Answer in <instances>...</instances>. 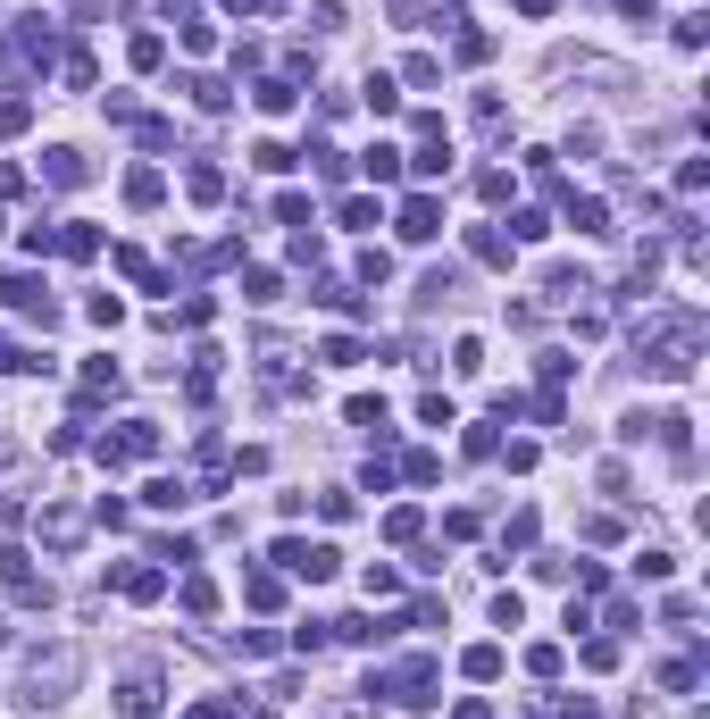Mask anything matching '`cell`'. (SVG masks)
I'll return each mask as SVG.
<instances>
[{"instance_id":"obj_37","label":"cell","mask_w":710,"mask_h":719,"mask_svg":"<svg viewBox=\"0 0 710 719\" xmlns=\"http://www.w3.org/2000/svg\"><path fill=\"white\" fill-rule=\"evenodd\" d=\"M702 184H710V159H685V168H677V193H685V201H694V193H702Z\"/></svg>"},{"instance_id":"obj_47","label":"cell","mask_w":710,"mask_h":719,"mask_svg":"<svg viewBox=\"0 0 710 719\" xmlns=\"http://www.w3.org/2000/svg\"><path fill=\"white\" fill-rule=\"evenodd\" d=\"M0 644H9V619H0Z\"/></svg>"},{"instance_id":"obj_33","label":"cell","mask_w":710,"mask_h":719,"mask_svg":"<svg viewBox=\"0 0 710 719\" xmlns=\"http://www.w3.org/2000/svg\"><path fill=\"white\" fill-rule=\"evenodd\" d=\"M310 168H318L326 184H343V151H335V143H310Z\"/></svg>"},{"instance_id":"obj_12","label":"cell","mask_w":710,"mask_h":719,"mask_svg":"<svg viewBox=\"0 0 710 719\" xmlns=\"http://www.w3.org/2000/svg\"><path fill=\"white\" fill-rule=\"evenodd\" d=\"M117 385H126V377H117L109 360H84V385H76V393H84V410H92V402H109Z\"/></svg>"},{"instance_id":"obj_22","label":"cell","mask_w":710,"mask_h":719,"mask_svg":"<svg viewBox=\"0 0 710 719\" xmlns=\"http://www.w3.org/2000/svg\"><path fill=\"white\" fill-rule=\"evenodd\" d=\"M176 602H184L193 619H209V611H218V586H209V577H184V594H176Z\"/></svg>"},{"instance_id":"obj_17","label":"cell","mask_w":710,"mask_h":719,"mask_svg":"<svg viewBox=\"0 0 710 719\" xmlns=\"http://www.w3.org/2000/svg\"><path fill=\"white\" fill-rule=\"evenodd\" d=\"M360 168H368L376 184H401V151H393V143H368V151H360Z\"/></svg>"},{"instance_id":"obj_2","label":"cell","mask_w":710,"mask_h":719,"mask_svg":"<svg viewBox=\"0 0 710 719\" xmlns=\"http://www.w3.org/2000/svg\"><path fill=\"white\" fill-rule=\"evenodd\" d=\"M76 669H84V661H76V644H51V653H34V661H26V694H34V703H59V694L76 686Z\"/></svg>"},{"instance_id":"obj_20","label":"cell","mask_w":710,"mask_h":719,"mask_svg":"<svg viewBox=\"0 0 710 719\" xmlns=\"http://www.w3.org/2000/svg\"><path fill=\"white\" fill-rule=\"evenodd\" d=\"M243 301H259V310L284 301V276H276V268H251V276H243Z\"/></svg>"},{"instance_id":"obj_1","label":"cell","mask_w":710,"mask_h":719,"mask_svg":"<svg viewBox=\"0 0 710 719\" xmlns=\"http://www.w3.org/2000/svg\"><path fill=\"white\" fill-rule=\"evenodd\" d=\"M635 360H644L652 377H694V360H702V318H694V310H660V318H644Z\"/></svg>"},{"instance_id":"obj_8","label":"cell","mask_w":710,"mask_h":719,"mask_svg":"<svg viewBox=\"0 0 710 719\" xmlns=\"http://www.w3.org/2000/svg\"><path fill=\"white\" fill-rule=\"evenodd\" d=\"M42 544H51V552H76V544H84V510H42Z\"/></svg>"},{"instance_id":"obj_25","label":"cell","mask_w":710,"mask_h":719,"mask_svg":"<svg viewBox=\"0 0 710 719\" xmlns=\"http://www.w3.org/2000/svg\"><path fill=\"white\" fill-rule=\"evenodd\" d=\"M418 527H426V519H418L410 502H401V510H385V536H393V544H418Z\"/></svg>"},{"instance_id":"obj_38","label":"cell","mask_w":710,"mask_h":719,"mask_svg":"<svg viewBox=\"0 0 710 719\" xmlns=\"http://www.w3.org/2000/svg\"><path fill=\"white\" fill-rule=\"evenodd\" d=\"M527 669L535 678H560V644H527Z\"/></svg>"},{"instance_id":"obj_18","label":"cell","mask_w":710,"mask_h":719,"mask_svg":"<svg viewBox=\"0 0 710 719\" xmlns=\"http://www.w3.org/2000/svg\"><path fill=\"white\" fill-rule=\"evenodd\" d=\"M159 586H168V577H159V569H117V594H126V602H151Z\"/></svg>"},{"instance_id":"obj_24","label":"cell","mask_w":710,"mask_h":719,"mask_svg":"<svg viewBox=\"0 0 710 719\" xmlns=\"http://www.w3.org/2000/svg\"><path fill=\"white\" fill-rule=\"evenodd\" d=\"M184 193L209 210V201H226V176H218V168H193V176H184Z\"/></svg>"},{"instance_id":"obj_7","label":"cell","mask_w":710,"mask_h":719,"mask_svg":"<svg viewBox=\"0 0 710 719\" xmlns=\"http://www.w3.org/2000/svg\"><path fill=\"white\" fill-rule=\"evenodd\" d=\"M117 711H126V719H151V711H159V669H126V686H117Z\"/></svg>"},{"instance_id":"obj_41","label":"cell","mask_w":710,"mask_h":719,"mask_svg":"<svg viewBox=\"0 0 710 719\" xmlns=\"http://www.w3.org/2000/svg\"><path fill=\"white\" fill-rule=\"evenodd\" d=\"M335 218H343V226H376V201H368V193H351V201H343Z\"/></svg>"},{"instance_id":"obj_28","label":"cell","mask_w":710,"mask_h":719,"mask_svg":"<svg viewBox=\"0 0 710 719\" xmlns=\"http://www.w3.org/2000/svg\"><path fill=\"white\" fill-rule=\"evenodd\" d=\"M510 235H518V243H543V235H552V218H543V210H518Z\"/></svg>"},{"instance_id":"obj_44","label":"cell","mask_w":710,"mask_h":719,"mask_svg":"<svg viewBox=\"0 0 710 719\" xmlns=\"http://www.w3.org/2000/svg\"><path fill=\"white\" fill-rule=\"evenodd\" d=\"M619 17H644V26H652V0H619Z\"/></svg>"},{"instance_id":"obj_36","label":"cell","mask_w":710,"mask_h":719,"mask_svg":"<svg viewBox=\"0 0 710 719\" xmlns=\"http://www.w3.org/2000/svg\"><path fill=\"white\" fill-rule=\"evenodd\" d=\"M184 51L209 59V51H218V26H201V17H193V26H184Z\"/></svg>"},{"instance_id":"obj_16","label":"cell","mask_w":710,"mask_h":719,"mask_svg":"<svg viewBox=\"0 0 710 719\" xmlns=\"http://www.w3.org/2000/svg\"><path fill=\"white\" fill-rule=\"evenodd\" d=\"M142 502H151V510H184V502H193V485H184V477H151V485H142Z\"/></svg>"},{"instance_id":"obj_27","label":"cell","mask_w":710,"mask_h":719,"mask_svg":"<svg viewBox=\"0 0 710 719\" xmlns=\"http://www.w3.org/2000/svg\"><path fill=\"white\" fill-rule=\"evenodd\" d=\"M368 109H376V118H393V109H401V92H393V76H368Z\"/></svg>"},{"instance_id":"obj_13","label":"cell","mask_w":710,"mask_h":719,"mask_svg":"<svg viewBox=\"0 0 710 719\" xmlns=\"http://www.w3.org/2000/svg\"><path fill=\"white\" fill-rule=\"evenodd\" d=\"M460 669H468L477 686H493V678H502V644H468V653H460Z\"/></svg>"},{"instance_id":"obj_10","label":"cell","mask_w":710,"mask_h":719,"mask_svg":"<svg viewBox=\"0 0 710 719\" xmlns=\"http://www.w3.org/2000/svg\"><path fill=\"white\" fill-rule=\"evenodd\" d=\"M42 184H59V193H67V184H84V151H42Z\"/></svg>"},{"instance_id":"obj_26","label":"cell","mask_w":710,"mask_h":719,"mask_svg":"<svg viewBox=\"0 0 710 719\" xmlns=\"http://www.w3.org/2000/svg\"><path fill=\"white\" fill-rule=\"evenodd\" d=\"M84 318H92V327H117V318H126V301H117V293H92Z\"/></svg>"},{"instance_id":"obj_19","label":"cell","mask_w":710,"mask_h":719,"mask_svg":"<svg viewBox=\"0 0 710 719\" xmlns=\"http://www.w3.org/2000/svg\"><path fill=\"white\" fill-rule=\"evenodd\" d=\"M468 251H477L485 268H510V235H493V226H477V235H468Z\"/></svg>"},{"instance_id":"obj_43","label":"cell","mask_w":710,"mask_h":719,"mask_svg":"<svg viewBox=\"0 0 710 719\" xmlns=\"http://www.w3.org/2000/svg\"><path fill=\"white\" fill-rule=\"evenodd\" d=\"M452 719H493V703H477V694H468V703H460Z\"/></svg>"},{"instance_id":"obj_34","label":"cell","mask_w":710,"mask_h":719,"mask_svg":"<svg viewBox=\"0 0 710 719\" xmlns=\"http://www.w3.org/2000/svg\"><path fill=\"white\" fill-rule=\"evenodd\" d=\"M159 59H168V42H159V34H134V67H142V76H151Z\"/></svg>"},{"instance_id":"obj_14","label":"cell","mask_w":710,"mask_h":719,"mask_svg":"<svg viewBox=\"0 0 710 719\" xmlns=\"http://www.w3.org/2000/svg\"><path fill=\"white\" fill-rule=\"evenodd\" d=\"M109 260H117V268H126V276H134V285H142V293H159V285H168V276H159L151 260H142V251H134V243H117V251H109Z\"/></svg>"},{"instance_id":"obj_32","label":"cell","mask_w":710,"mask_h":719,"mask_svg":"<svg viewBox=\"0 0 710 719\" xmlns=\"http://www.w3.org/2000/svg\"><path fill=\"white\" fill-rule=\"evenodd\" d=\"M477 59H493V34H477V26H460V67H477Z\"/></svg>"},{"instance_id":"obj_30","label":"cell","mask_w":710,"mask_h":719,"mask_svg":"<svg viewBox=\"0 0 710 719\" xmlns=\"http://www.w3.org/2000/svg\"><path fill=\"white\" fill-rule=\"evenodd\" d=\"M234 653H243V661H268L276 636H268V628H243V636H234Z\"/></svg>"},{"instance_id":"obj_3","label":"cell","mask_w":710,"mask_h":719,"mask_svg":"<svg viewBox=\"0 0 710 719\" xmlns=\"http://www.w3.org/2000/svg\"><path fill=\"white\" fill-rule=\"evenodd\" d=\"M0 310H17V318H42V327H51V318H59V301H51V285H34V276L0 268Z\"/></svg>"},{"instance_id":"obj_40","label":"cell","mask_w":710,"mask_h":719,"mask_svg":"<svg viewBox=\"0 0 710 719\" xmlns=\"http://www.w3.org/2000/svg\"><path fill=\"white\" fill-rule=\"evenodd\" d=\"M251 159H259L268 176H284V168H293V151H284V143H251Z\"/></svg>"},{"instance_id":"obj_11","label":"cell","mask_w":710,"mask_h":719,"mask_svg":"<svg viewBox=\"0 0 710 719\" xmlns=\"http://www.w3.org/2000/svg\"><path fill=\"white\" fill-rule=\"evenodd\" d=\"M251 101H259V118H284V109H293L301 92L284 84V76H259V84H251Z\"/></svg>"},{"instance_id":"obj_9","label":"cell","mask_w":710,"mask_h":719,"mask_svg":"<svg viewBox=\"0 0 710 719\" xmlns=\"http://www.w3.org/2000/svg\"><path fill=\"white\" fill-rule=\"evenodd\" d=\"M568 226H577V235H610V201L602 193H568Z\"/></svg>"},{"instance_id":"obj_23","label":"cell","mask_w":710,"mask_h":719,"mask_svg":"<svg viewBox=\"0 0 710 719\" xmlns=\"http://www.w3.org/2000/svg\"><path fill=\"white\" fill-rule=\"evenodd\" d=\"M184 92H193V109H209V118L226 109V84H218V76H184Z\"/></svg>"},{"instance_id":"obj_46","label":"cell","mask_w":710,"mask_h":719,"mask_svg":"<svg viewBox=\"0 0 710 719\" xmlns=\"http://www.w3.org/2000/svg\"><path fill=\"white\" fill-rule=\"evenodd\" d=\"M518 9H527V17H552V9H560V0H518Z\"/></svg>"},{"instance_id":"obj_42","label":"cell","mask_w":710,"mask_h":719,"mask_svg":"<svg viewBox=\"0 0 710 719\" xmlns=\"http://www.w3.org/2000/svg\"><path fill=\"white\" fill-rule=\"evenodd\" d=\"M26 118H34V101H0V134H26Z\"/></svg>"},{"instance_id":"obj_31","label":"cell","mask_w":710,"mask_h":719,"mask_svg":"<svg viewBox=\"0 0 710 719\" xmlns=\"http://www.w3.org/2000/svg\"><path fill=\"white\" fill-rule=\"evenodd\" d=\"M243 602H251V611H276V602H284V586H276V577H251V586H243Z\"/></svg>"},{"instance_id":"obj_45","label":"cell","mask_w":710,"mask_h":719,"mask_svg":"<svg viewBox=\"0 0 710 719\" xmlns=\"http://www.w3.org/2000/svg\"><path fill=\"white\" fill-rule=\"evenodd\" d=\"M218 9H234V17H251V9H268V0H218Z\"/></svg>"},{"instance_id":"obj_29","label":"cell","mask_w":710,"mask_h":719,"mask_svg":"<svg viewBox=\"0 0 710 719\" xmlns=\"http://www.w3.org/2000/svg\"><path fill=\"white\" fill-rule=\"evenodd\" d=\"M452 368H460V377H477V368H485V343L460 335V343H452Z\"/></svg>"},{"instance_id":"obj_39","label":"cell","mask_w":710,"mask_h":719,"mask_svg":"<svg viewBox=\"0 0 710 719\" xmlns=\"http://www.w3.org/2000/svg\"><path fill=\"white\" fill-rule=\"evenodd\" d=\"M318 360H335V368H360V343H351V335H326V352Z\"/></svg>"},{"instance_id":"obj_21","label":"cell","mask_w":710,"mask_h":719,"mask_svg":"<svg viewBox=\"0 0 710 719\" xmlns=\"http://www.w3.org/2000/svg\"><path fill=\"white\" fill-rule=\"evenodd\" d=\"M59 251L67 260H92V251H101V226H59Z\"/></svg>"},{"instance_id":"obj_35","label":"cell","mask_w":710,"mask_h":719,"mask_svg":"<svg viewBox=\"0 0 710 719\" xmlns=\"http://www.w3.org/2000/svg\"><path fill=\"white\" fill-rule=\"evenodd\" d=\"M702 34H710V17H702V9H685V17H677V42H685V51H702Z\"/></svg>"},{"instance_id":"obj_4","label":"cell","mask_w":710,"mask_h":719,"mask_svg":"<svg viewBox=\"0 0 710 719\" xmlns=\"http://www.w3.org/2000/svg\"><path fill=\"white\" fill-rule=\"evenodd\" d=\"M276 569H293V577H310V586H326V577H335V544H301V536H284V544H276Z\"/></svg>"},{"instance_id":"obj_6","label":"cell","mask_w":710,"mask_h":719,"mask_svg":"<svg viewBox=\"0 0 710 719\" xmlns=\"http://www.w3.org/2000/svg\"><path fill=\"white\" fill-rule=\"evenodd\" d=\"M435 235H443V201L410 193V201H401V243H435Z\"/></svg>"},{"instance_id":"obj_15","label":"cell","mask_w":710,"mask_h":719,"mask_svg":"<svg viewBox=\"0 0 710 719\" xmlns=\"http://www.w3.org/2000/svg\"><path fill=\"white\" fill-rule=\"evenodd\" d=\"M159 193H168L159 168H126V201H134V210H159Z\"/></svg>"},{"instance_id":"obj_5","label":"cell","mask_w":710,"mask_h":719,"mask_svg":"<svg viewBox=\"0 0 710 719\" xmlns=\"http://www.w3.org/2000/svg\"><path fill=\"white\" fill-rule=\"evenodd\" d=\"M0 577H9V594L26 602V611H42V602H51V577H42L26 552H0Z\"/></svg>"}]
</instances>
